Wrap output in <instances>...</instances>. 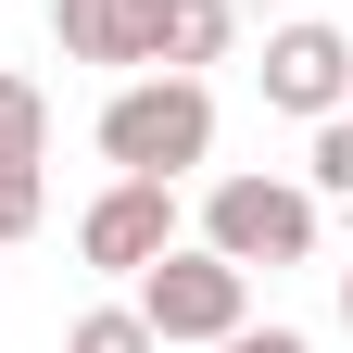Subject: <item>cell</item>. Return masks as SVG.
<instances>
[{"mask_svg":"<svg viewBox=\"0 0 353 353\" xmlns=\"http://www.w3.org/2000/svg\"><path fill=\"white\" fill-rule=\"evenodd\" d=\"M88 139H101L114 176H190V164L214 152V88L176 76V63H139V76L101 101V126H88Z\"/></svg>","mask_w":353,"mask_h":353,"instance_id":"obj_1","label":"cell"},{"mask_svg":"<svg viewBox=\"0 0 353 353\" xmlns=\"http://www.w3.org/2000/svg\"><path fill=\"white\" fill-rule=\"evenodd\" d=\"M252 316V265H228L214 240H164L139 265V328L152 341H228Z\"/></svg>","mask_w":353,"mask_h":353,"instance_id":"obj_2","label":"cell"},{"mask_svg":"<svg viewBox=\"0 0 353 353\" xmlns=\"http://www.w3.org/2000/svg\"><path fill=\"white\" fill-rule=\"evenodd\" d=\"M202 240L228 252V265H316V190L303 176H214V202H202Z\"/></svg>","mask_w":353,"mask_h":353,"instance_id":"obj_3","label":"cell"},{"mask_svg":"<svg viewBox=\"0 0 353 353\" xmlns=\"http://www.w3.org/2000/svg\"><path fill=\"white\" fill-rule=\"evenodd\" d=\"M164 240H176V176H114V190L76 214V252L101 265V278H139Z\"/></svg>","mask_w":353,"mask_h":353,"instance_id":"obj_4","label":"cell"},{"mask_svg":"<svg viewBox=\"0 0 353 353\" xmlns=\"http://www.w3.org/2000/svg\"><path fill=\"white\" fill-rule=\"evenodd\" d=\"M265 101H278V114H303V126H316V114H341L353 101V38L341 26H316V13H303V26H278V38H265Z\"/></svg>","mask_w":353,"mask_h":353,"instance_id":"obj_5","label":"cell"},{"mask_svg":"<svg viewBox=\"0 0 353 353\" xmlns=\"http://www.w3.org/2000/svg\"><path fill=\"white\" fill-rule=\"evenodd\" d=\"M51 38H63V63L139 76V63H164V0H51Z\"/></svg>","mask_w":353,"mask_h":353,"instance_id":"obj_6","label":"cell"},{"mask_svg":"<svg viewBox=\"0 0 353 353\" xmlns=\"http://www.w3.org/2000/svg\"><path fill=\"white\" fill-rule=\"evenodd\" d=\"M240 51V13L228 0H164V63L176 76H202V63H228Z\"/></svg>","mask_w":353,"mask_h":353,"instance_id":"obj_7","label":"cell"},{"mask_svg":"<svg viewBox=\"0 0 353 353\" xmlns=\"http://www.w3.org/2000/svg\"><path fill=\"white\" fill-rule=\"evenodd\" d=\"M51 152V101H38V76L0 63V164H38Z\"/></svg>","mask_w":353,"mask_h":353,"instance_id":"obj_8","label":"cell"},{"mask_svg":"<svg viewBox=\"0 0 353 353\" xmlns=\"http://www.w3.org/2000/svg\"><path fill=\"white\" fill-rule=\"evenodd\" d=\"M303 190H316V202H353V101H341V114H316V152H303Z\"/></svg>","mask_w":353,"mask_h":353,"instance_id":"obj_9","label":"cell"},{"mask_svg":"<svg viewBox=\"0 0 353 353\" xmlns=\"http://www.w3.org/2000/svg\"><path fill=\"white\" fill-rule=\"evenodd\" d=\"M63 353H164V341L139 328V303H88V316L63 328Z\"/></svg>","mask_w":353,"mask_h":353,"instance_id":"obj_10","label":"cell"},{"mask_svg":"<svg viewBox=\"0 0 353 353\" xmlns=\"http://www.w3.org/2000/svg\"><path fill=\"white\" fill-rule=\"evenodd\" d=\"M38 214H51L38 164H0V240H38Z\"/></svg>","mask_w":353,"mask_h":353,"instance_id":"obj_11","label":"cell"},{"mask_svg":"<svg viewBox=\"0 0 353 353\" xmlns=\"http://www.w3.org/2000/svg\"><path fill=\"white\" fill-rule=\"evenodd\" d=\"M202 353H316V341H303V328H252V316H240L228 341H202Z\"/></svg>","mask_w":353,"mask_h":353,"instance_id":"obj_12","label":"cell"},{"mask_svg":"<svg viewBox=\"0 0 353 353\" xmlns=\"http://www.w3.org/2000/svg\"><path fill=\"white\" fill-rule=\"evenodd\" d=\"M341 316H353V265H341Z\"/></svg>","mask_w":353,"mask_h":353,"instance_id":"obj_13","label":"cell"}]
</instances>
